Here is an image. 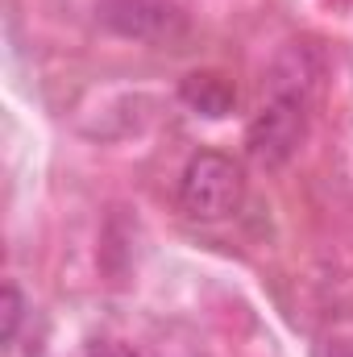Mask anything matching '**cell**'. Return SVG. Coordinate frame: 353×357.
I'll return each instance as SVG.
<instances>
[{"instance_id":"cell-1","label":"cell","mask_w":353,"mask_h":357,"mask_svg":"<svg viewBox=\"0 0 353 357\" xmlns=\"http://www.w3.org/2000/svg\"><path fill=\"white\" fill-rule=\"evenodd\" d=\"M312 88H316V63L303 46H291L278 54L270 79H266V100L250 116L246 146L258 167H283L308 129V108H312Z\"/></svg>"},{"instance_id":"cell-2","label":"cell","mask_w":353,"mask_h":357,"mask_svg":"<svg viewBox=\"0 0 353 357\" xmlns=\"http://www.w3.org/2000/svg\"><path fill=\"white\" fill-rule=\"evenodd\" d=\"M246 199V171L241 162H233L220 150H200L187 158L183 175H179V208L191 220L216 225L229 220Z\"/></svg>"},{"instance_id":"cell-3","label":"cell","mask_w":353,"mask_h":357,"mask_svg":"<svg viewBox=\"0 0 353 357\" xmlns=\"http://www.w3.org/2000/svg\"><path fill=\"white\" fill-rule=\"evenodd\" d=\"M100 17L121 38H137V42H171L187 29L183 13L167 0H108Z\"/></svg>"},{"instance_id":"cell-4","label":"cell","mask_w":353,"mask_h":357,"mask_svg":"<svg viewBox=\"0 0 353 357\" xmlns=\"http://www.w3.org/2000/svg\"><path fill=\"white\" fill-rule=\"evenodd\" d=\"M233 96H237V91L229 88L220 75H208V71H204V75L195 71V75L183 79V100H187L195 112H204V116H225V112L233 108Z\"/></svg>"},{"instance_id":"cell-5","label":"cell","mask_w":353,"mask_h":357,"mask_svg":"<svg viewBox=\"0 0 353 357\" xmlns=\"http://www.w3.org/2000/svg\"><path fill=\"white\" fill-rule=\"evenodd\" d=\"M21 312H25V299H21V291L8 282V287H4V341H8V345L17 341V328H21Z\"/></svg>"},{"instance_id":"cell-6","label":"cell","mask_w":353,"mask_h":357,"mask_svg":"<svg viewBox=\"0 0 353 357\" xmlns=\"http://www.w3.org/2000/svg\"><path fill=\"white\" fill-rule=\"evenodd\" d=\"M88 357H137L129 345H117V341H100V345H91Z\"/></svg>"},{"instance_id":"cell-7","label":"cell","mask_w":353,"mask_h":357,"mask_svg":"<svg viewBox=\"0 0 353 357\" xmlns=\"http://www.w3.org/2000/svg\"><path fill=\"white\" fill-rule=\"evenodd\" d=\"M329 357H353V349H337V354H329Z\"/></svg>"}]
</instances>
